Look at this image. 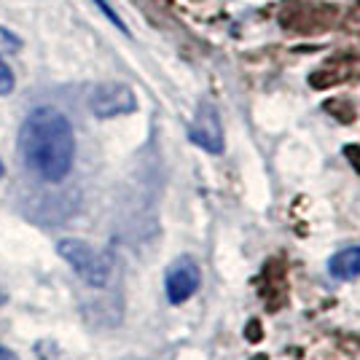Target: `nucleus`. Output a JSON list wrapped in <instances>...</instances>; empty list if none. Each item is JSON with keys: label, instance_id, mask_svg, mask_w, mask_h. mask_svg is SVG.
<instances>
[{"label": "nucleus", "instance_id": "7", "mask_svg": "<svg viewBox=\"0 0 360 360\" xmlns=\"http://www.w3.org/2000/svg\"><path fill=\"white\" fill-rule=\"evenodd\" d=\"M328 274L333 280H342V283L358 280L360 277V245H349V248H342L336 255H330Z\"/></svg>", "mask_w": 360, "mask_h": 360}, {"label": "nucleus", "instance_id": "1", "mask_svg": "<svg viewBox=\"0 0 360 360\" xmlns=\"http://www.w3.org/2000/svg\"><path fill=\"white\" fill-rule=\"evenodd\" d=\"M19 153L30 172L46 183L70 175L75 159V135L70 119L51 105L35 108L19 127Z\"/></svg>", "mask_w": 360, "mask_h": 360}, {"label": "nucleus", "instance_id": "16", "mask_svg": "<svg viewBox=\"0 0 360 360\" xmlns=\"http://www.w3.org/2000/svg\"><path fill=\"white\" fill-rule=\"evenodd\" d=\"M3 172H6V167H3V159H0V178H3Z\"/></svg>", "mask_w": 360, "mask_h": 360}, {"label": "nucleus", "instance_id": "13", "mask_svg": "<svg viewBox=\"0 0 360 360\" xmlns=\"http://www.w3.org/2000/svg\"><path fill=\"white\" fill-rule=\"evenodd\" d=\"M345 153H347V159H349V165L360 172V148H358V146H347Z\"/></svg>", "mask_w": 360, "mask_h": 360}, {"label": "nucleus", "instance_id": "10", "mask_svg": "<svg viewBox=\"0 0 360 360\" xmlns=\"http://www.w3.org/2000/svg\"><path fill=\"white\" fill-rule=\"evenodd\" d=\"M16 86L14 81V73H11V68L6 65V60L0 57V97H6V94H11Z\"/></svg>", "mask_w": 360, "mask_h": 360}, {"label": "nucleus", "instance_id": "14", "mask_svg": "<svg viewBox=\"0 0 360 360\" xmlns=\"http://www.w3.org/2000/svg\"><path fill=\"white\" fill-rule=\"evenodd\" d=\"M0 360H19V358H16V352H11L8 347L0 345Z\"/></svg>", "mask_w": 360, "mask_h": 360}, {"label": "nucleus", "instance_id": "12", "mask_svg": "<svg viewBox=\"0 0 360 360\" xmlns=\"http://www.w3.org/2000/svg\"><path fill=\"white\" fill-rule=\"evenodd\" d=\"M245 339H248V342H261V339H264V333H261V323H258V320H250V323H248V328H245Z\"/></svg>", "mask_w": 360, "mask_h": 360}, {"label": "nucleus", "instance_id": "4", "mask_svg": "<svg viewBox=\"0 0 360 360\" xmlns=\"http://www.w3.org/2000/svg\"><path fill=\"white\" fill-rule=\"evenodd\" d=\"M202 285V269L191 255H180L169 264L165 274V293L172 307H180L188 299H194Z\"/></svg>", "mask_w": 360, "mask_h": 360}, {"label": "nucleus", "instance_id": "9", "mask_svg": "<svg viewBox=\"0 0 360 360\" xmlns=\"http://www.w3.org/2000/svg\"><path fill=\"white\" fill-rule=\"evenodd\" d=\"M19 49H22V41L11 30L0 27V57L3 54H19Z\"/></svg>", "mask_w": 360, "mask_h": 360}, {"label": "nucleus", "instance_id": "11", "mask_svg": "<svg viewBox=\"0 0 360 360\" xmlns=\"http://www.w3.org/2000/svg\"><path fill=\"white\" fill-rule=\"evenodd\" d=\"M94 3H97V6H100V11H103V14H105L108 19H110V22H113V25H116V27H119V30H124V32H127V27H124V22H121V16L116 14V11H113V8H110V6H108L105 0H94Z\"/></svg>", "mask_w": 360, "mask_h": 360}, {"label": "nucleus", "instance_id": "2", "mask_svg": "<svg viewBox=\"0 0 360 360\" xmlns=\"http://www.w3.org/2000/svg\"><path fill=\"white\" fill-rule=\"evenodd\" d=\"M57 253L70 264V269L91 288H105L108 280H110V258H108L103 250H97L94 245L84 240H75V237H68V240L57 242Z\"/></svg>", "mask_w": 360, "mask_h": 360}, {"label": "nucleus", "instance_id": "3", "mask_svg": "<svg viewBox=\"0 0 360 360\" xmlns=\"http://www.w3.org/2000/svg\"><path fill=\"white\" fill-rule=\"evenodd\" d=\"M89 110L97 119H116V116H129L137 110V97L132 86L110 81L94 86L89 94Z\"/></svg>", "mask_w": 360, "mask_h": 360}, {"label": "nucleus", "instance_id": "8", "mask_svg": "<svg viewBox=\"0 0 360 360\" xmlns=\"http://www.w3.org/2000/svg\"><path fill=\"white\" fill-rule=\"evenodd\" d=\"M35 358L38 360H73L57 342H51V339L35 342Z\"/></svg>", "mask_w": 360, "mask_h": 360}, {"label": "nucleus", "instance_id": "6", "mask_svg": "<svg viewBox=\"0 0 360 360\" xmlns=\"http://www.w3.org/2000/svg\"><path fill=\"white\" fill-rule=\"evenodd\" d=\"M258 296L269 312H280L290 299V285H288V266L283 258H269L261 269V283H258Z\"/></svg>", "mask_w": 360, "mask_h": 360}, {"label": "nucleus", "instance_id": "15", "mask_svg": "<svg viewBox=\"0 0 360 360\" xmlns=\"http://www.w3.org/2000/svg\"><path fill=\"white\" fill-rule=\"evenodd\" d=\"M6 301H8V290H6V288L0 285V307H3V304H6Z\"/></svg>", "mask_w": 360, "mask_h": 360}, {"label": "nucleus", "instance_id": "5", "mask_svg": "<svg viewBox=\"0 0 360 360\" xmlns=\"http://www.w3.org/2000/svg\"><path fill=\"white\" fill-rule=\"evenodd\" d=\"M188 140L199 146L202 150H207L212 156L224 153L226 140H224V124H221V116L218 110L210 105V103H202L196 108V116L188 127Z\"/></svg>", "mask_w": 360, "mask_h": 360}]
</instances>
